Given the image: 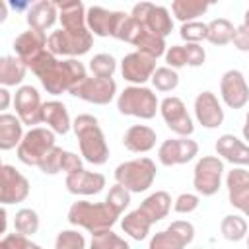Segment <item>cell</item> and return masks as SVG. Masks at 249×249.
Here are the masks:
<instances>
[{
  "instance_id": "obj_1",
  "label": "cell",
  "mask_w": 249,
  "mask_h": 249,
  "mask_svg": "<svg viewBox=\"0 0 249 249\" xmlns=\"http://www.w3.org/2000/svg\"><path fill=\"white\" fill-rule=\"evenodd\" d=\"M72 128L80 142V154L93 165H103L109 158V146L105 134L93 115L82 113L72 121Z\"/></svg>"
},
{
  "instance_id": "obj_2",
  "label": "cell",
  "mask_w": 249,
  "mask_h": 249,
  "mask_svg": "<svg viewBox=\"0 0 249 249\" xmlns=\"http://www.w3.org/2000/svg\"><path fill=\"white\" fill-rule=\"evenodd\" d=\"M119 214L107 204V202H89V200H78L68 210V222L72 226H80L88 230L91 235L111 230L117 222Z\"/></svg>"
},
{
  "instance_id": "obj_3",
  "label": "cell",
  "mask_w": 249,
  "mask_h": 249,
  "mask_svg": "<svg viewBox=\"0 0 249 249\" xmlns=\"http://www.w3.org/2000/svg\"><path fill=\"white\" fill-rule=\"evenodd\" d=\"M86 78H88L86 66L76 58H68V60H56V64H53L39 80L47 89V93L60 95L64 91L70 93Z\"/></svg>"
},
{
  "instance_id": "obj_4",
  "label": "cell",
  "mask_w": 249,
  "mask_h": 249,
  "mask_svg": "<svg viewBox=\"0 0 249 249\" xmlns=\"http://www.w3.org/2000/svg\"><path fill=\"white\" fill-rule=\"evenodd\" d=\"M156 173H158L156 163L150 158H136L117 165L115 181L130 193H144L152 187Z\"/></svg>"
},
{
  "instance_id": "obj_5",
  "label": "cell",
  "mask_w": 249,
  "mask_h": 249,
  "mask_svg": "<svg viewBox=\"0 0 249 249\" xmlns=\"http://www.w3.org/2000/svg\"><path fill=\"white\" fill-rule=\"evenodd\" d=\"M117 109L123 115H130L138 119H154L156 111H160V101L150 88L128 86L119 93Z\"/></svg>"
},
{
  "instance_id": "obj_6",
  "label": "cell",
  "mask_w": 249,
  "mask_h": 249,
  "mask_svg": "<svg viewBox=\"0 0 249 249\" xmlns=\"http://www.w3.org/2000/svg\"><path fill=\"white\" fill-rule=\"evenodd\" d=\"M93 45V33L88 27L82 29H58L49 35L47 49L54 56H82Z\"/></svg>"
},
{
  "instance_id": "obj_7",
  "label": "cell",
  "mask_w": 249,
  "mask_h": 249,
  "mask_svg": "<svg viewBox=\"0 0 249 249\" xmlns=\"http://www.w3.org/2000/svg\"><path fill=\"white\" fill-rule=\"evenodd\" d=\"M54 132L45 126L29 128L18 146V160L25 165H39V161L54 148Z\"/></svg>"
},
{
  "instance_id": "obj_8",
  "label": "cell",
  "mask_w": 249,
  "mask_h": 249,
  "mask_svg": "<svg viewBox=\"0 0 249 249\" xmlns=\"http://www.w3.org/2000/svg\"><path fill=\"white\" fill-rule=\"evenodd\" d=\"M224 173V161L218 156H202L193 173V187L202 196H212L220 191Z\"/></svg>"
},
{
  "instance_id": "obj_9",
  "label": "cell",
  "mask_w": 249,
  "mask_h": 249,
  "mask_svg": "<svg viewBox=\"0 0 249 249\" xmlns=\"http://www.w3.org/2000/svg\"><path fill=\"white\" fill-rule=\"evenodd\" d=\"M130 16L142 27H146L150 33H154L158 37L165 39L173 31V19L169 16V10L163 6H156L152 2H138L132 6Z\"/></svg>"
},
{
  "instance_id": "obj_10",
  "label": "cell",
  "mask_w": 249,
  "mask_h": 249,
  "mask_svg": "<svg viewBox=\"0 0 249 249\" xmlns=\"http://www.w3.org/2000/svg\"><path fill=\"white\" fill-rule=\"evenodd\" d=\"M14 107H16V115L23 124H29L31 128H35V124L43 123L41 95L33 86H19L16 89Z\"/></svg>"
},
{
  "instance_id": "obj_11",
  "label": "cell",
  "mask_w": 249,
  "mask_h": 249,
  "mask_svg": "<svg viewBox=\"0 0 249 249\" xmlns=\"http://www.w3.org/2000/svg\"><path fill=\"white\" fill-rule=\"evenodd\" d=\"M196 154H198V144L195 140H191L189 136H179V138L163 140L160 144V148H158V160L165 167L187 163Z\"/></svg>"
},
{
  "instance_id": "obj_12",
  "label": "cell",
  "mask_w": 249,
  "mask_h": 249,
  "mask_svg": "<svg viewBox=\"0 0 249 249\" xmlns=\"http://www.w3.org/2000/svg\"><path fill=\"white\" fill-rule=\"evenodd\" d=\"M29 195V181L14 167L4 163L0 167V202L4 206L23 202Z\"/></svg>"
},
{
  "instance_id": "obj_13",
  "label": "cell",
  "mask_w": 249,
  "mask_h": 249,
  "mask_svg": "<svg viewBox=\"0 0 249 249\" xmlns=\"http://www.w3.org/2000/svg\"><path fill=\"white\" fill-rule=\"evenodd\" d=\"M117 93V84L113 78H86L78 88H74L70 91V95L80 97L88 103H95V105H107L113 101Z\"/></svg>"
},
{
  "instance_id": "obj_14",
  "label": "cell",
  "mask_w": 249,
  "mask_h": 249,
  "mask_svg": "<svg viewBox=\"0 0 249 249\" xmlns=\"http://www.w3.org/2000/svg\"><path fill=\"white\" fill-rule=\"evenodd\" d=\"M160 113H161V117H163V121L171 132H175L179 136H191L193 134L195 124H193V119L189 117L187 107H185L181 97L171 95V97L161 99Z\"/></svg>"
},
{
  "instance_id": "obj_15",
  "label": "cell",
  "mask_w": 249,
  "mask_h": 249,
  "mask_svg": "<svg viewBox=\"0 0 249 249\" xmlns=\"http://www.w3.org/2000/svg\"><path fill=\"white\" fill-rule=\"evenodd\" d=\"M156 58L144 54V53H128L123 60H121V74L126 82H130L132 86H142L144 82L152 80L154 72H156Z\"/></svg>"
},
{
  "instance_id": "obj_16",
  "label": "cell",
  "mask_w": 249,
  "mask_h": 249,
  "mask_svg": "<svg viewBox=\"0 0 249 249\" xmlns=\"http://www.w3.org/2000/svg\"><path fill=\"white\" fill-rule=\"evenodd\" d=\"M220 93L224 103L230 109H241L249 101V86L245 82V76L239 70H228L224 72L220 80Z\"/></svg>"
},
{
  "instance_id": "obj_17",
  "label": "cell",
  "mask_w": 249,
  "mask_h": 249,
  "mask_svg": "<svg viewBox=\"0 0 249 249\" xmlns=\"http://www.w3.org/2000/svg\"><path fill=\"white\" fill-rule=\"evenodd\" d=\"M124 12H111L101 6H91L86 12V25L97 37H115V31Z\"/></svg>"
},
{
  "instance_id": "obj_18",
  "label": "cell",
  "mask_w": 249,
  "mask_h": 249,
  "mask_svg": "<svg viewBox=\"0 0 249 249\" xmlns=\"http://www.w3.org/2000/svg\"><path fill=\"white\" fill-rule=\"evenodd\" d=\"M195 117L204 128H218L224 123V109L212 91H200L196 95Z\"/></svg>"
},
{
  "instance_id": "obj_19",
  "label": "cell",
  "mask_w": 249,
  "mask_h": 249,
  "mask_svg": "<svg viewBox=\"0 0 249 249\" xmlns=\"http://www.w3.org/2000/svg\"><path fill=\"white\" fill-rule=\"evenodd\" d=\"M47 41L49 37L45 35V31H39V29H27L23 33H19L14 41V51H16V56L21 58L25 64H29L33 58H37L41 53L47 51Z\"/></svg>"
},
{
  "instance_id": "obj_20",
  "label": "cell",
  "mask_w": 249,
  "mask_h": 249,
  "mask_svg": "<svg viewBox=\"0 0 249 249\" xmlns=\"http://www.w3.org/2000/svg\"><path fill=\"white\" fill-rule=\"evenodd\" d=\"M68 193L72 195H82V196H88V195H97L103 187H105V175L97 173V171H78V173H72V175H66V181H64Z\"/></svg>"
},
{
  "instance_id": "obj_21",
  "label": "cell",
  "mask_w": 249,
  "mask_h": 249,
  "mask_svg": "<svg viewBox=\"0 0 249 249\" xmlns=\"http://www.w3.org/2000/svg\"><path fill=\"white\" fill-rule=\"evenodd\" d=\"M216 152L233 165H249V144H243L233 134H222L216 140Z\"/></svg>"
},
{
  "instance_id": "obj_22",
  "label": "cell",
  "mask_w": 249,
  "mask_h": 249,
  "mask_svg": "<svg viewBox=\"0 0 249 249\" xmlns=\"http://www.w3.org/2000/svg\"><path fill=\"white\" fill-rule=\"evenodd\" d=\"M156 130L146 124H132L126 128L123 136V144L128 152L134 154H146L156 146Z\"/></svg>"
},
{
  "instance_id": "obj_23",
  "label": "cell",
  "mask_w": 249,
  "mask_h": 249,
  "mask_svg": "<svg viewBox=\"0 0 249 249\" xmlns=\"http://www.w3.org/2000/svg\"><path fill=\"white\" fill-rule=\"evenodd\" d=\"M56 18H58V6L56 2H51V0H39L31 4L27 10V25L31 29L47 31L54 25Z\"/></svg>"
},
{
  "instance_id": "obj_24",
  "label": "cell",
  "mask_w": 249,
  "mask_h": 249,
  "mask_svg": "<svg viewBox=\"0 0 249 249\" xmlns=\"http://www.w3.org/2000/svg\"><path fill=\"white\" fill-rule=\"evenodd\" d=\"M43 123H47L54 134H66L72 126L66 105L56 99L43 103Z\"/></svg>"
},
{
  "instance_id": "obj_25",
  "label": "cell",
  "mask_w": 249,
  "mask_h": 249,
  "mask_svg": "<svg viewBox=\"0 0 249 249\" xmlns=\"http://www.w3.org/2000/svg\"><path fill=\"white\" fill-rule=\"evenodd\" d=\"M23 140V123L18 115H0V150H12Z\"/></svg>"
},
{
  "instance_id": "obj_26",
  "label": "cell",
  "mask_w": 249,
  "mask_h": 249,
  "mask_svg": "<svg viewBox=\"0 0 249 249\" xmlns=\"http://www.w3.org/2000/svg\"><path fill=\"white\" fill-rule=\"evenodd\" d=\"M140 210L146 214V218H148L152 224L160 222V220L165 218V216L169 214V210H171V196H169V193H165V191H156V193H152L150 196H146V198L142 200Z\"/></svg>"
},
{
  "instance_id": "obj_27",
  "label": "cell",
  "mask_w": 249,
  "mask_h": 249,
  "mask_svg": "<svg viewBox=\"0 0 249 249\" xmlns=\"http://www.w3.org/2000/svg\"><path fill=\"white\" fill-rule=\"evenodd\" d=\"M58 6V19L62 29H82L86 25V6L76 0V2H56Z\"/></svg>"
},
{
  "instance_id": "obj_28",
  "label": "cell",
  "mask_w": 249,
  "mask_h": 249,
  "mask_svg": "<svg viewBox=\"0 0 249 249\" xmlns=\"http://www.w3.org/2000/svg\"><path fill=\"white\" fill-rule=\"evenodd\" d=\"M130 45H134L138 53H144V54H148V56H152V58H156V60H158L160 56H163L165 51H167L165 39H163V37H158V35H154V33H150V31H148L146 27H142V25H140V29L136 31V35H134V39H132Z\"/></svg>"
},
{
  "instance_id": "obj_29",
  "label": "cell",
  "mask_w": 249,
  "mask_h": 249,
  "mask_svg": "<svg viewBox=\"0 0 249 249\" xmlns=\"http://www.w3.org/2000/svg\"><path fill=\"white\" fill-rule=\"evenodd\" d=\"M27 72V64L18 56H2L0 58V84L4 88L18 86L23 82Z\"/></svg>"
},
{
  "instance_id": "obj_30",
  "label": "cell",
  "mask_w": 249,
  "mask_h": 249,
  "mask_svg": "<svg viewBox=\"0 0 249 249\" xmlns=\"http://www.w3.org/2000/svg\"><path fill=\"white\" fill-rule=\"evenodd\" d=\"M121 228H123V231H124L126 235H130L132 239L142 241V239H146V235L150 233L152 222L146 218V214H144L140 208H136V210L128 212V214L123 218Z\"/></svg>"
},
{
  "instance_id": "obj_31",
  "label": "cell",
  "mask_w": 249,
  "mask_h": 249,
  "mask_svg": "<svg viewBox=\"0 0 249 249\" xmlns=\"http://www.w3.org/2000/svg\"><path fill=\"white\" fill-rule=\"evenodd\" d=\"M233 37H235V27L230 19L216 18L208 23V37H206L208 43H212L216 47H222V45L233 43Z\"/></svg>"
},
{
  "instance_id": "obj_32",
  "label": "cell",
  "mask_w": 249,
  "mask_h": 249,
  "mask_svg": "<svg viewBox=\"0 0 249 249\" xmlns=\"http://www.w3.org/2000/svg\"><path fill=\"white\" fill-rule=\"evenodd\" d=\"M206 10H208V4L200 0H173L171 2V12L181 23L196 21V18L202 16Z\"/></svg>"
},
{
  "instance_id": "obj_33",
  "label": "cell",
  "mask_w": 249,
  "mask_h": 249,
  "mask_svg": "<svg viewBox=\"0 0 249 249\" xmlns=\"http://www.w3.org/2000/svg\"><path fill=\"white\" fill-rule=\"evenodd\" d=\"M220 231L228 241H241L247 235V222L237 214H228L220 224Z\"/></svg>"
},
{
  "instance_id": "obj_34",
  "label": "cell",
  "mask_w": 249,
  "mask_h": 249,
  "mask_svg": "<svg viewBox=\"0 0 249 249\" xmlns=\"http://www.w3.org/2000/svg\"><path fill=\"white\" fill-rule=\"evenodd\" d=\"M14 228L18 233H23V235H33L37 233L39 230V214L31 208H21L16 212V218H14Z\"/></svg>"
},
{
  "instance_id": "obj_35",
  "label": "cell",
  "mask_w": 249,
  "mask_h": 249,
  "mask_svg": "<svg viewBox=\"0 0 249 249\" xmlns=\"http://www.w3.org/2000/svg\"><path fill=\"white\" fill-rule=\"evenodd\" d=\"M89 70L95 78H113L117 70V60L109 53H99L89 60Z\"/></svg>"
},
{
  "instance_id": "obj_36",
  "label": "cell",
  "mask_w": 249,
  "mask_h": 249,
  "mask_svg": "<svg viewBox=\"0 0 249 249\" xmlns=\"http://www.w3.org/2000/svg\"><path fill=\"white\" fill-rule=\"evenodd\" d=\"M152 84L158 91H173L179 86V74L169 66H160L152 76Z\"/></svg>"
},
{
  "instance_id": "obj_37",
  "label": "cell",
  "mask_w": 249,
  "mask_h": 249,
  "mask_svg": "<svg viewBox=\"0 0 249 249\" xmlns=\"http://www.w3.org/2000/svg\"><path fill=\"white\" fill-rule=\"evenodd\" d=\"M105 202L121 216L123 212H124V208L130 204V191H126L123 185H119V183H115L111 189H109V193H107V198H105Z\"/></svg>"
},
{
  "instance_id": "obj_38",
  "label": "cell",
  "mask_w": 249,
  "mask_h": 249,
  "mask_svg": "<svg viewBox=\"0 0 249 249\" xmlns=\"http://www.w3.org/2000/svg\"><path fill=\"white\" fill-rule=\"evenodd\" d=\"M124 243L126 241L123 237H119L113 230H105V231H99V233H93L91 235L89 249H119Z\"/></svg>"
},
{
  "instance_id": "obj_39",
  "label": "cell",
  "mask_w": 249,
  "mask_h": 249,
  "mask_svg": "<svg viewBox=\"0 0 249 249\" xmlns=\"http://www.w3.org/2000/svg\"><path fill=\"white\" fill-rule=\"evenodd\" d=\"M64 152L66 150H62V148H58V146H54L41 161H39V169L45 173V175H56L58 171H62V160H64Z\"/></svg>"
},
{
  "instance_id": "obj_40",
  "label": "cell",
  "mask_w": 249,
  "mask_h": 249,
  "mask_svg": "<svg viewBox=\"0 0 249 249\" xmlns=\"http://www.w3.org/2000/svg\"><path fill=\"white\" fill-rule=\"evenodd\" d=\"M179 35H181V39H185L187 43L204 41V39L208 37V23H202V21H187V23L181 25Z\"/></svg>"
},
{
  "instance_id": "obj_41",
  "label": "cell",
  "mask_w": 249,
  "mask_h": 249,
  "mask_svg": "<svg viewBox=\"0 0 249 249\" xmlns=\"http://www.w3.org/2000/svg\"><path fill=\"white\" fill-rule=\"evenodd\" d=\"M185 247L187 245L175 233H171L167 230L154 233L150 239V245H148V249H185Z\"/></svg>"
},
{
  "instance_id": "obj_42",
  "label": "cell",
  "mask_w": 249,
  "mask_h": 249,
  "mask_svg": "<svg viewBox=\"0 0 249 249\" xmlns=\"http://www.w3.org/2000/svg\"><path fill=\"white\" fill-rule=\"evenodd\" d=\"M54 249H86V237L76 230H62L56 235Z\"/></svg>"
},
{
  "instance_id": "obj_43",
  "label": "cell",
  "mask_w": 249,
  "mask_h": 249,
  "mask_svg": "<svg viewBox=\"0 0 249 249\" xmlns=\"http://www.w3.org/2000/svg\"><path fill=\"white\" fill-rule=\"evenodd\" d=\"M53 64H56V56H54L53 53H49V49H47V51L41 53L37 58H33V60L27 64V68H31V72H33L37 78H41Z\"/></svg>"
},
{
  "instance_id": "obj_44",
  "label": "cell",
  "mask_w": 249,
  "mask_h": 249,
  "mask_svg": "<svg viewBox=\"0 0 249 249\" xmlns=\"http://www.w3.org/2000/svg\"><path fill=\"white\" fill-rule=\"evenodd\" d=\"M167 231L175 233L185 245H189V243L193 241V237H195V226H193L191 222H185V220H175V222H171V224L167 226Z\"/></svg>"
},
{
  "instance_id": "obj_45",
  "label": "cell",
  "mask_w": 249,
  "mask_h": 249,
  "mask_svg": "<svg viewBox=\"0 0 249 249\" xmlns=\"http://www.w3.org/2000/svg\"><path fill=\"white\" fill-rule=\"evenodd\" d=\"M198 204H200L198 195H193V193H181V195L175 198L173 208H175V212H179V214H189V212L196 210Z\"/></svg>"
},
{
  "instance_id": "obj_46",
  "label": "cell",
  "mask_w": 249,
  "mask_h": 249,
  "mask_svg": "<svg viewBox=\"0 0 249 249\" xmlns=\"http://www.w3.org/2000/svg\"><path fill=\"white\" fill-rule=\"evenodd\" d=\"M163 56H165L167 66L173 68V70L187 66V53H185V47H183V45H173V47H169Z\"/></svg>"
},
{
  "instance_id": "obj_47",
  "label": "cell",
  "mask_w": 249,
  "mask_h": 249,
  "mask_svg": "<svg viewBox=\"0 0 249 249\" xmlns=\"http://www.w3.org/2000/svg\"><path fill=\"white\" fill-rule=\"evenodd\" d=\"M29 243H31V241L27 239V235L14 231V233H6V235L2 237L0 249H27Z\"/></svg>"
},
{
  "instance_id": "obj_48",
  "label": "cell",
  "mask_w": 249,
  "mask_h": 249,
  "mask_svg": "<svg viewBox=\"0 0 249 249\" xmlns=\"http://www.w3.org/2000/svg\"><path fill=\"white\" fill-rule=\"evenodd\" d=\"M183 47H185V53H187V66H202L204 64L206 53L198 43H187Z\"/></svg>"
},
{
  "instance_id": "obj_49",
  "label": "cell",
  "mask_w": 249,
  "mask_h": 249,
  "mask_svg": "<svg viewBox=\"0 0 249 249\" xmlns=\"http://www.w3.org/2000/svg\"><path fill=\"white\" fill-rule=\"evenodd\" d=\"M84 165H82V158L76 156L74 152H64V160H62V171L66 175H72V173H78L82 171Z\"/></svg>"
},
{
  "instance_id": "obj_50",
  "label": "cell",
  "mask_w": 249,
  "mask_h": 249,
  "mask_svg": "<svg viewBox=\"0 0 249 249\" xmlns=\"http://www.w3.org/2000/svg\"><path fill=\"white\" fill-rule=\"evenodd\" d=\"M228 198H230V204L233 208L241 210L249 218V189L239 191V193H233V195H228Z\"/></svg>"
},
{
  "instance_id": "obj_51",
  "label": "cell",
  "mask_w": 249,
  "mask_h": 249,
  "mask_svg": "<svg viewBox=\"0 0 249 249\" xmlns=\"http://www.w3.org/2000/svg\"><path fill=\"white\" fill-rule=\"evenodd\" d=\"M233 47L237 51L249 53V27H245L243 23L239 27H235V37H233Z\"/></svg>"
},
{
  "instance_id": "obj_52",
  "label": "cell",
  "mask_w": 249,
  "mask_h": 249,
  "mask_svg": "<svg viewBox=\"0 0 249 249\" xmlns=\"http://www.w3.org/2000/svg\"><path fill=\"white\" fill-rule=\"evenodd\" d=\"M10 91H8V88H0V109L4 111V109H8V105H10Z\"/></svg>"
},
{
  "instance_id": "obj_53",
  "label": "cell",
  "mask_w": 249,
  "mask_h": 249,
  "mask_svg": "<svg viewBox=\"0 0 249 249\" xmlns=\"http://www.w3.org/2000/svg\"><path fill=\"white\" fill-rule=\"evenodd\" d=\"M6 19V2H0V21Z\"/></svg>"
},
{
  "instance_id": "obj_54",
  "label": "cell",
  "mask_w": 249,
  "mask_h": 249,
  "mask_svg": "<svg viewBox=\"0 0 249 249\" xmlns=\"http://www.w3.org/2000/svg\"><path fill=\"white\" fill-rule=\"evenodd\" d=\"M243 138L247 140V144H249V123H245L243 124Z\"/></svg>"
},
{
  "instance_id": "obj_55",
  "label": "cell",
  "mask_w": 249,
  "mask_h": 249,
  "mask_svg": "<svg viewBox=\"0 0 249 249\" xmlns=\"http://www.w3.org/2000/svg\"><path fill=\"white\" fill-rule=\"evenodd\" d=\"M2 233H6V208H2Z\"/></svg>"
},
{
  "instance_id": "obj_56",
  "label": "cell",
  "mask_w": 249,
  "mask_h": 249,
  "mask_svg": "<svg viewBox=\"0 0 249 249\" xmlns=\"http://www.w3.org/2000/svg\"><path fill=\"white\" fill-rule=\"evenodd\" d=\"M243 25L245 27H249V10L245 12V16H243Z\"/></svg>"
},
{
  "instance_id": "obj_57",
  "label": "cell",
  "mask_w": 249,
  "mask_h": 249,
  "mask_svg": "<svg viewBox=\"0 0 249 249\" xmlns=\"http://www.w3.org/2000/svg\"><path fill=\"white\" fill-rule=\"evenodd\" d=\"M27 249H43L41 245H37V243H29V247Z\"/></svg>"
},
{
  "instance_id": "obj_58",
  "label": "cell",
  "mask_w": 249,
  "mask_h": 249,
  "mask_svg": "<svg viewBox=\"0 0 249 249\" xmlns=\"http://www.w3.org/2000/svg\"><path fill=\"white\" fill-rule=\"evenodd\" d=\"M119 249H130V247H128V243H124V245H123V247H119Z\"/></svg>"
},
{
  "instance_id": "obj_59",
  "label": "cell",
  "mask_w": 249,
  "mask_h": 249,
  "mask_svg": "<svg viewBox=\"0 0 249 249\" xmlns=\"http://www.w3.org/2000/svg\"><path fill=\"white\" fill-rule=\"evenodd\" d=\"M245 123H249V111H247V119H245Z\"/></svg>"
},
{
  "instance_id": "obj_60",
  "label": "cell",
  "mask_w": 249,
  "mask_h": 249,
  "mask_svg": "<svg viewBox=\"0 0 249 249\" xmlns=\"http://www.w3.org/2000/svg\"><path fill=\"white\" fill-rule=\"evenodd\" d=\"M247 249H249V235H247Z\"/></svg>"
}]
</instances>
